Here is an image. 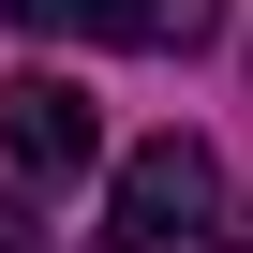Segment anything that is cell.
Listing matches in <instances>:
<instances>
[{
	"label": "cell",
	"instance_id": "5b68a950",
	"mask_svg": "<svg viewBox=\"0 0 253 253\" xmlns=\"http://www.w3.org/2000/svg\"><path fill=\"white\" fill-rule=\"evenodd\" d=\"M223 253H253V209H238V223H223Z\"/></svg>",
	"mask_w": 253,
	"mask_h": 253
},
{
	"label": "cell",
	"instance_id": "7a4b0ae2",
	"mask_svg": "<svg viewBox=\"0 0 253 253\" xmlns=\"http://www.w3.org/2000/svg\"><path fill=\"white\" fill-rule=\"evenodd\" d=\"M30 45H134V60H194L223 30V0H0Z\"/></svg>",
	"mask_w": 253,
	"mask_h": 253
},
{
	"label": "cell",
	"instance_id": "3957f363",
	"mask_svg": "<svg viewBox=\"0 0 253 253\" xmlns=\"http://www.w3.org/2000/svg\"><path fill=\"white\" fill-rule=\"evenodd\" d=\"M0 149H15V179H89L104 164V119L75 75H15L0 89Z\"/></svg>",
	"mask_w": 253,
	"mask_h": 253
},
{
	"label": "cell",
	"instance_id": "6da1fadb",
	"mask_svg": "<svg viewBox=\"0 0 253 253\" xmlns=\"http://www.w3.org/2000/svg\"><path fill=\"white\" fill-rule=\"evenodd\" d=\"M238 209H223V164L209 134H149V149H119L104 179V253H209Z\"/></svg>",
	"mask_w": 253,
	"mask_h": 253
},
{
	"label": "cell",
	"instance_id": "277c9868",
	"mask_svg": "<svg viewBox=\"0 0 253 253\" xmlns=\"http://www.w3.org/2000/svg\"><path fill=\"white\" fill-rule=\"evenodd\" d=\"M0 253H45V223H30V194H0Z\"/></svg>",
	"mask_w": 253,
	"mask_h": 253
}]
</instances>
